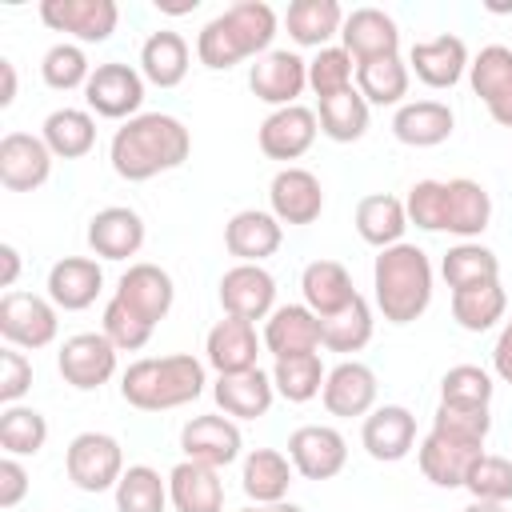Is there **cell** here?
<instances>
[{
	"mask_svg": "<svg viewBox=\"0 0 512 512\" xmlns=\"http://www.w3.org/2000/svg\"><path fill=\"white\" fill-rule=\"evenodd\" d=\"M404 228H408L404 200H396L388 192H372V196H364L356 204V232H360L364 244H372V248L384 252V248H392V244L404 240Z\"/></svg>",
	"mask_w": 512,
	"mask_h": 512,
	"instance_id": "8d00e7d4",
	"label": "cell"
},
{
	"mask_svg": "<svg viewBox=\"0 0 512 512\" xmlns=\"http://www.w3.org/2000/svg\"><path fill=\"white\" fill-rule=\"evenodd\" d=\"M292 460L276 448H252L244 456V468H240V484H244V496L256 500V504H280L288 496V484H292Z\"/></svg>",
	"mask_w": 512,
	"mask_h": 512,
	"instance_id": "d590c367",
	"label": "cell"
},
{
	"mask_svg": "<svg viewBox=\"0 0 512 512\" xmlns=\"http://www.w3.org/2000/svg\"><path fill=\"white\" fill-rule=\"evenodd\" d=\"M52 152L32 132H8L0 140V184L8 192H36L52 172Z\"/></svg>",
	"mask_w": 512,
	"mask_h": 512,
	"instance_id": "ac0fdd59",
	"label": "cell"
},
{
	"mask_svg": "<svg viewBox=\"0 0 512 512\" xmlns=\"http://www.w3.org/2000/svg\"><path fill=\"white\" fill-rule=\"evenodd\" d=\"M464 512H508V508L504 504H488V500H472Z\"/></svg>",
	"mask_w": 512,
	"mask_h": 512,
	"instance_id": "6125c7cd",
	"label": "cell"
},
{
	"mask_svg": "<svg viewBox=\"0 0 512 512\" xmlns=\"http://www.w3.org/2000/svg\"><path fill=\"white\" fill-rule=\"evenodd\" d=\"M344 8L336 0H292L284 12V28L300 48H328L332 36H340L344 28Z\"/></svg>",
	"mask_w": 512,
	"mask_h": 512,
	"instance_id": "836d02e7",
	"label": "cell"
},
{
	"mask_svg": "<svg viewBox=\"0 0 512 512\" xmlns=\"http://www.w3.org/2000/svg\"><path fill=\"white\" fill-rule=\"evenodd\" d=\"M376 392H380V384H376V372H372L368 364H360V360H340L336 368H328L320 400H324L328 416L352 420V416H368V412H372Z\"/></svg>",
	"mask_w": 512,
	"mask_h": 512,
	"instance_id": "ffe728a7",
	"label": "cell"
},
{
	"mask_svg": "<svg viewBox=\"0 0 512 512\" xmlns=\"http://www.w3.org/2000/svg\"><path fill=\"white\" fill-rule=\"evenodd\" d=\"M40 20L80 44H104L120 24V8L116 0H40Z\"/></svg>",
	"mask_w": 512,
	"mask_h": 512,
	"instance_id": "9c48e42d",
	"label": "cell"
},
{
	"mask_svg": "<svg viewBox=\"0 0 512 512\" xmlns=\"http://www.w3.org/2000/svg\"><path fill=\"white\" fill-rule=\"evenodd\" d=\"M464 488L472 492V500H488V504H508L512 500V460L504 456H480L464 480Z\"/></svg>",
	"mask_w": 512,
	"mask_h": 512,
	"instance_id": "f907efd6",
	"label": "cell"
},
{
	"mask_svg": "<svg viewBox=\"0 0 512 512\" xmlns=\"http://www.w3.org/2000/svg\"><path fill=\"white\" fill-rule=\"evenodd\" d=\"M376 308L388 324H412L432 304V260L416 244H392L372 264Z\"/></svg>",
	"mask_w": 512,
	"mask_h": 512,
	"instance_id": "3957f363",
	"label": "cell"
},
{
	"mask_svg": "<svg viewBox=\"0 0 512 512\" xmlns=\"http://www.w3.org/2000/svg\"><path fill=\"white\" fill-rule=\"evenodd\" d=\"M280 16L272 12V4L264 0H236L224 12H216L200 36H196V56L204 68L212 72H228L240 60H260L264 52H272Z\"/></svg>",
	"mask_w": 512,
	"mask_h": 512,
	"instance_id": "7a4b0ae2",
	"label": "cell"
},
{
	"mask_svg": "<svg viewBox=\"0 0 512 512\" xmlns=\"http://www.w3.org/2000/svg\"><path fill=\"white\" fill-rule=\"evenodd\" d=\"M212 396H216L224 416H232V420H260L272 408V400H276V384H272V372L248 368V372L216 376Z\"/></svg>",
	"mask_w": 512,
	"mask_h": 512,
	"instance_id": "f1b7e54d",
	"label": "cell"
},
{
	"mask_svg": "<svg viewBox=\"0 0 512 512\" xmlns=\"http://www.w3.org/2000/svg\"><path fill=\"white\" fill-rule=\"evenodd\" d=\"M188 64H192V52H188V40L172 28H160L144 40L140 48V76L156 88H176L184 76H188Z\"/></svg>",
	"mask_w": 512,
	"mask_h": 512,
	"instance_id": "e575fe53",
	"label": "cell"
},
{
	"mask_svg": "<svg viewBox=\"0 0 512 512\" xmlns=\"http://www.w3.org/2000/svg\"><path fill=\"white\" fill-rule=\"evenodd\" d=\"M300 292H304V304L324 320V316H336L340 308H348L360 292L352 288V276L344 264L336 260H312L304 272H300Z\"/></svg>",
	"mask_w": 512,
	"mask_h": 512,
	"instance_id": "d6a6232c",
	"label": "cell"
},
{
	"mask_svg": "<svg viewBox=\"0 0 512 512\" xmlns=\"http://www.w3.org/2000/svg\"><path fill=\"white\" fill-rule=\"evenodd\" d=\"M84 100L104 120H132L140 116V104H144V76L120 60L96 64L84 84Z\"/></svg>",
	"mask_w": 512,
	"mask_h": 512,
	"instance_id": "52a82bcc",
	"label": "cell"
},
{
	"mask_svg": "<svg viewBox=\"0 0 512 512\" xmlns=\"http://www.w3.org/2000/svg\"><path fill=\"white\" fill-rule=\"evenodd\" d=\"M40 76H44V84L48 88H56V92H72V88H84L88 84V76H92V64H88V56H84V48L80 44H52L48 52H44V60H40Z\"/></svg>",
	"mask_w": 512,
	"mask_h": 512,
	"instance_id": "c3c4849f",
	"label": "cell"
},
{
	"mask_svg": "<svg viewBox=\"0 0 512 512\" xmlns=\"http://www.w3.org/2000/svg\"><path fill=\"white\" fill-rule=\"evenodd\" d=\"M248 88H252L256 100H264L272 108H288L308 88V60L296 56V52H288V48H272V52H264L252 64Z\"/></svg>",
	"mask_w": 512,
	"mask_h": 512,
	"instance_id": "8fae6325",
	"label": "cell"
},
{
	"mask_svg": "<svg viewBox=\"0 0 512 512\" xmlns=\"http://www.w3.org/2000/svg\"><path fill=\"white\" fill-rule=\"evenodd\" d=\"M468 84L484 100L488 116L504 128H512V48L488 44L468 64Z\"/></svg>",
	"mask_w": 512,
	"mask_h": 512,
	"instance_id": "7c38bea8",
	"label": "cell"
},
{
	"mask_svg": "<svg viewBox=\"0 0 512 512\" xmlns=\"http://www.w3.org/2000/svg\"><path fill=\"white\" fill-rule=\"evenodd\" d=\"M208 376L204 364L188 352L176 356H144L136 364L124 368L120 376V396L124 404L140 408V412H168V408H184L204 392Z\"/></svg>",
	"mask_w": 512,
	"mask_h": 512,
	"instance_id": "277c9868",
	"label": "cell"
},
{
	"mask_svg": "<svg viewBox=\"0 0 512 512\" xmlns=\"http://www.w3.org/2000/svg\"><path fill=\"white\" fill-rule=\"evenodd\" d=\"M48 444V420L36 408L8 404L0 412V448L4 456H36Z\"/></svg>",
	"mask_w": 512,
	"mask_h": 512,
	"instance_id": "bcb514c9",
	"label": "cell"
},
{
	"mask_svg": "<svg viewBox=\"0 0 512 512\" xmlns=\"http://www.w3.org/2000/svg\"><path fill=\"white\" fill-rule=\"evenodd\" d=\"M324 364L316 352L308 356H288V360H276L272 364V384H276V396H284L288 404H308L312 396L324 392Z\"/></svg>",
	"mask_w": 512,
	"mask_h": 512,
	"instance_id": "f6af8a7d",
	"label": "cell"
},
{
	"mask_svg": "<svg viewBox=\"0 0 512 512\" xmlns=\"http://www.w3.org/2000/svg\"><path fill=\"white\" fill-rule=\"evenodd\" d=\"M316 132H320V120L312 108H304V104L276 108L260 124V152L268 160H300L316 144Z\"/></svg>",
	"mask_w": 512,
	"mask_h": 512,
	"instance_id": "44dd1931",
	"label": "cell"
},
{
	"mask_svg": "<svg viewBox=\"0 0 512 512\" xmlns=\"http://www.w3.org/2000/svg\"><path fill=\"white\" fill-rule=\"evenodd\" d=\"M492 368H496V376H500L504 384H512V320H508V324L500 328V336H496Z\"/></svg>",
	"mask_w": 512,
	"mask_h": 512,
	"instance_id": "6f0895ef",
	"label": "cell"
},
{
	"mask_svg": "<svg viewBox=\"0 0 512 512\" xmlns=\"http://www.w3.org/2000/svg\"><path fill=\"white\" fill-rule=\"evenodd\" d=\"M0 108H8L16 100V64L12 60H0Z\"/></svg>",
	"mask_w": 512,
	"mask_h": 512,
	"instance_id": "91938a15",
	"label": "cell"
},
{
	"mask_svg": "<svg viewBox=\"0 0 512 512\" xmlns=\"http://www.w3.org/2000/svg\"><path fill=\"white\" fill-rule=\"evenodd\" d=\"M240 512H304V508H296V504H256V508H240Z\"/></svg>",
	"mask_w": 512,
	"mask_h": 512,
	"instance_id": "94428289",
	"label": "cell"
},
{
	"mask_svg": "<svg viewBox=\"0 0 512 512\" xmlns=\"http://www.w3.org/2000/svg\"><path fill=\"white\" fill-rule=\"evenodd\" d=\"M116 344L104 332H76L60 344L56 368L64 376V384L80 388V392H96L100 384H108L116 376Z\"/></svg>",
	"mask_w": 512,
	"mask_h": 512,
	"instance_id": "ba28073f",
	"label": "cell"
},
{
	"mask_svg": "<svg viewBox=\"0 0 512 512\" xmlns=\"http://www.w3.org/2000/svg\"><path fill=\"white\" fill-rule=\"evenodd\" d=\"M28 472L20 464V456H4L0 460V508H16L28 496Z\"/></svg>",
	"mask_w": 512,
	"mask_h": 512,
	"instance_id": "9f6ffc18",
	"label": "cell"
},
{
	"mask_svg": "<svg viewBox=\"0 0 512 512\" xmlns=\"http://www.w3.org/2000/svg\"><path fill=\"white\" fill-rule=\"evenodd\" d=\"M60 332L56 320V304L36 296V292H4L0 296V336L8 340V348H48Z\"/></svg>",
	"mask_w": 512,
	"mask_h": 512,
	"instance_id": "8992f818",
	"label": "cell"
},
{
	"mask_svg": "<svg viewBox=\"0 0 512 512\" xmlns=\"http://www.w3.org/2000/svg\"><path fill=\"white\" fill-rule=\"evenodd\" d=\"M140 244H144V220L136 208L112 204L88 220V248L100 260H128L140 252Z\"/></svg>",
	"mask_w": 512,
	"mask_h": 512,
	"instance_id": "484cf974",
	"label": "cell"
},
{
	"mask_svg": "<svg viewBox=\"0 0 512 512\" xmlns=\"http://www.w3.org/2000/svg\"><path fill=\"white\" fill-rule=\"evenodd\" d=\"M368 108L372 104L356 88H348L340 96H328V100H320V112H316L320 132L328 140H336V144H352V140H360L368 132Z\"/></svg>",
	"mask_w": 512,
	"mask_h": 512,
	"instance_id": "b9f144b4",
	"label": "cell"
},
{
	"mask_svg": "<svg viewBox=\"0 0 512 512\" xmlns=\"http://www.w3.org/2000/svg\"><path fill=\"white\" fill-rule=\"evenodd\" d=\"M456 116L440 100H404L392 116V136L408 148H436L452 136Z\"/></svg>",
	"mask_w": 512,
	"mask_h": 512,
	"instance_id": "f546056e",
	"label": "cell"
},
{
	"mask_svg": "<svg viewBox=\"0 0 512 512\" xmlns=\"http://www.w3.org/2000/svg\"><path fill=\"white\" fill-rule=\"evenodd\" d=\"M432 432H444V436H456V440H476V444H484V440H488V432H492V416H488V408L436 404Z\"/></svg>",
	"mask_w": 512,
	"mask_h": 512,
	"instance_id": "f5cc1de1",
	"label": "cell"
},
{
	"mask_svg": "<svg viewBox=\"0 0 512 512\" xmlns=\"http://www.w3.org/2000/svg\"><path fill=\"white\" fill-rule=\"evenodd\" d=\"M372 304L364 296H356L348 308H340L336 316L320 320V344L328 352H360L372 340Z\"/></svg>",
	"mask_w": 512,
	"mask_h": 512,
	"instance_id": "7bdbcfd3",
	"label": "cell"
},
{
	"mask_svg": "<svg viewBox=\"0 0 512 512\" xmlns=\"http://www.w3.org/2000/svg\"><path fill=\"white\" fill-rule=\"evenodd\" d=\"M100 332L120 348V352H136V348H144L148 340H152V324L148 320H140L124 300H108L104 304V316H100Z\"/></svg>",
	"mask_w": 512,
	"mask_h": 512,
	"instance_id": "816d5d0a",
	"label": "cell"
},
{
	"mask_svg": "<svg viewBox=\"0 0 512 512\" xmlns=\"http://www.w3.org/2000/svg\"><path fill=\"white\" fill-rule=\"evenodd\" d=\"M40 140L48 144L52 156L60 160H80L96 148V120L92 112L84 108H56L44 116V128H40Z\"/></svg>",
	"mask_w": 512,
	"mask_h": 512,
	"instance_id": "74e56055",
	"label": "cell"
},
{
	"mask_svg": "<svg viewBox=\"0 0 512 512\" xmlns=\"http://www.w3.org/2000/svg\"><path fill=\"white\" fill-rule=\"evenodd\" d=\"M188 152H192V132L184 128V120L168 112H140L116 128L108 160L120 180L140 184V180L180 168Z\"/></svg>",
	"mask_w": 512,
	"mask_h": 512,
	"instance_id": "6da1fadb",
	"label": "cell"
},
{
	"mask_svg": "<svg viewBox=\"0 0 512 512\" xmlns=\"http://www.w3.org/2000/svg\"><path fill=\"white\" fill-rule=\"evenodd\" d=\"M168 500L176 512H224V480L220 468L180 460L168 472Z\"/></svg>",
	"mask_w": 512,
	"mask_h": 512,
	"instance_id": "1f68e13d",
	"label": "cell"
},
{
	"mask_svg": "<svg viewBox=\"0 0 512 512\" xmlns=\"http://www.w3.org/2000/svg\"><path fill=\"white\" fill-rule=\"evenodd\" d=\"M180 448H184V460H196L208 468H228L232 460H240L244 436L232 416H192L180 428Z\"/></svg>",
	"mask_w": 512,
	"mask_h": 512,
	"instance_id": "9a60e30c",
	"label": "cell"
},
{
	"mask_svg": "<svg viewBox=\"0 0 512 512\" xmlns=\"http://www.w3.org/2000/svg\"><path fill=\"white\" fill-rule=\"evenodd\" d=\"M352 80H356V60H352L340 44H328V48H320V52L308 60V88H312L320 100L356 88Z\"/></svg>",
	"mask_w": 512,
	"mask_h": 512,
	"instance_id": "7dc6e473",
	"label": "cell"
},
{
	"mask_svg": "<svg viewBox=\"0 0 512 512\" xmlns=\"http://www.w3.org/2000/svg\"><path fill=\"white\" fill-rule=\"evenodd\" d=\"M208 364L216 368V376H232V372H248L256 368L260 356V340H256V324L240 320V316H224L212 324L208 340H204Z\"/></svg>",
	"mask_w": 512,
	"mask_h": 512,
	"instance_id": "83f0119b",
	"label": "cell"
},
{
	"mask_svg": "<svg viewBox=\"0 0 512 512\" xmlns=\"http://www.w3.org/2000/svg\"><path fill=\"white\" fill-rule=\"evenodd\" d=\"M116 300H124L140 320H148L156 328L172 312L176 284L160 264H132L116 284Z\"/></svg>",
	"mask_w": 512,
	"mask_h": 512,
	"instance_id": "7402d4cb",
	"label": "cell"
},
{
	"mask_svg": "<svg viewBox=\"0 0 512 512\" xmlns=\"http://www.w3.org/2000/svg\"><path fill=\"white\" fill-rule=\"evenodd\" d=\"M340 48L356 64L400 56V28L384 8H352L344 16V28H340Z\"/></svg>",
	"mask_w": 512,
	"mask_h": 512,
	"instance_id": "4fadbf2b",
	"label": "cell"
},
{
	"mask_svg": "<svg viewBox=\"0 0 512 512\" xmlns=\"http://www.w3.org/2000/svg\"><path fill=\"white\" fill-rule=\"evenodd\" d=\"M492 376L476 364H456L440 380V404H468V408H488L492 404Z\"/></svg>",
	"mask_w": 512,
	"mask_h": 512,
	"instance_id": "681fc988",
	"label": "cell"
},
{
	"mask_svg": "<svg viewBox=\"0 0 512 512\" xmlns=\"http://www.w3.org/2000/svg\"><path fill=\"white\" fill-rule=\"evenodd\" d=\"M220 304L228 316L240 320H264L276 312V280L260 264H236L220 276Z\"/></svg>",
	"mask_w": 512,
	"mask_h": 512,
	"instance_id": "5bb4252c",
	"label": "cell"
},
{
	"mask_svg": "<svg viewBox=\"0 0 512 512\" xmlns=\"http://www.w3.org/2000/svg\"><path fill=\"white\" fill-rule=\"evenodd\" d=\"M492 220V196L484 184L456 176L444 180V232L460 236V240H476Z\"/></svg>",
	"mask_w": 512,
	"mask_h": 512,
	"instance_id": "4dcf8cb0",
	"label": "cell"
},
{
	"mask_svg": "<svg viewBox=\"0 0 512 512\" xmlns=\"http://www.w3.org/2000/svg\"><path fill=\"white\" fill-rule=\"evenodd\" d=\"M468 48L456 32H444V36H432V40H420L412 44L408 52V72H416L420 84L428 88H452L460 84V76L468 72Z\"/></svg>",
	"mask_w": 512,
	"mask_h": 512,
	"instance_id": "603a6c76",
	"label": "cell"
},
{
	"mask_svg": "<svg viewBox=\"0 0 512 512\" xmlns=\"http://www.w3.org/2000/svg\"><path fill=\"white\" fill-rule=\"evenodd\" d=\"M408 84H412V72L400 56H384V60H368V64H356V92L368 100V104H404L408 96Z\"/></svg>",
	"mask_w": 512,
	"mask_h": 512,
	"instance_id": "60d3db41",
	"label": "cell"
},
{
	"mask_svg": "<svg viewBox=\"0 0 512 512\" xmlns=\"http://www.w3.org/2000/svg\"><path fill=\"white\" fill-rule=\"evenodd\" d=\"M504 312H508V292L500 288V280L452 292V320L464 332H488V328H496L504 320Z\"/></svg>",
	"mask_w": 512,
	"mask_h": 512,
	"instance_id": "f35d334b",
	"label": "cell"
},
{
	"mask_svg": "<svg viewBox=\"0 0 512 512\" xmlns=\"http://www.w3.org/2000/svg\"><path fill=\"white\" fill-rule=\"evenodd\" d=\"M484 456V444L476 440H456V436H444V432H428L416 448V460H420V472L424 480H432L436 488H464L472 464Z\"/></svg>",
	"mask_w": 512,
	"mask_h": 512,
	"instance_id": "2e32d148",
	"label": "cell"
},
{
	"mask_svg": "<svg viewBox=\"0 0 512 512\" xmlns=\"http://www.w3.org/2000/svg\"><path fill=\"white\" fill-rule=\"evenodd\" d=\"M64 472L80 492H108L124 476V448L108 432H80L64 452Z\"/></svg>",
	"mask_w": 512,
	"mask_h": 512,
	"instance_id": "5b68a950",
	"label": "cell"
},
{
	"mask_svg": "<svg viewBox=\"0 0 512 512\" xmlns=\"http://www.w3.org/2000/svg\"><path fill=\"white\" fill-rule=\"evenodd\" d=\"M0 288H8L12 292V284H16V276H20V252L12 248V244H0Z\"/></svg>",
	"mask_w": 512,
	"mask_h": 512,
	"instance_id": "680465c9",
	"label": "cell"
},
{
	"mask_svg": "<svg viewBox=\"0 0 512 512\" xmlns=\"http://www.w3.org/2000/svg\"><path fill=\"white\" fill-rule=\"evenodd\" d=\"M104 288V268L92 256H64L48 268V300L64 312H84Z\"/></svg>",
	"mask_w": 512,
	"mask_h": 512,
	"instance_id": "d4e9b609",
	"label": "cell"
},
{
	"mask_svg": "<svg viewBox=\"0 0 512 512\" xmlns=\"http://www.w3.org/2000/svg\"><path fill=\"white\" fill-rule=\"evenodd\" d=\"M408 224L424 232H444V180H416L408 188Z\"/></svg>",
	"mask_w": 512,
	"mask_h": 512,
	"instance_id": "db71d44e",
	"label": "cell"
},
{
	"mask_svg": "<svg viewBox=\"0 0 512 512\" xmlns=\"http://www.w3.org/2000/svg\"><path fill=\"white\" fill-rule=\"evenodd\" d=\"M268 204L280 224H312L324 212V188L320 176L308 168H280L268 184Z\"/></svg>",
	"mask_w": 512,
	"mask_h": 512,
	"instance_id": "e0dca14e",
	"label": "cell"
},
{
	"mask_svg": "<svg viewBox=\"0 0 512 512\" xmlns=\"http://www.w3.org/2000/svg\"><path fill=\"white\" fill-rule=\"evenodd\" d=\"M264 348L276 360L320 352V316L308 304H280L264 320Z\"/></svg>",
	"mask_w": 512,
	"mask_h": 512,
	"instance_id": "cb8c5ba5",
	"label": "cell"
},
{
	"mask_svg": "<svg viewBox=\"0 0 512 512\" xmlns=\"http://www.w3.org/2000/svg\"><path fill=\"white\" fill-rule=\"evenodd\" d=\"M288 460L304 480H332L348 464V440L332 424H300L288 436Z\"/></svg>",
	"mask_w": 512,
	"mask_h": 512,
	"instance_id": "30bf717a",
	"label": "cell"
},
{
	"mask_svg": "<svg viewBox=\"0 0 512 512\" xmlns=\"http://www.w3.org/2000/svg\"><path fill=\"white\" fill-rule=\"evenodd\" d=\"M280 240H284V224L260 208H244L224 224V248L240 264H260V260L276 256Z\"/></svg>",
	"mask_w": 512,
	"mask_h": 512,
	"instance_id": "4316f807",
	"label": "cell"
},
{
	"mask_svg": "<svg viewBox=\"0 0 512 512\" xmlns=\"http://www.w3.org/2000/svg\"><path fill=\"white\" fill-rule=\"evenodd\" d=\"M440 276L452 292L460 288H472V284H488V280H500V260L492 248L476 244V240H460L444 252L440 260Z\"/></svg>",
	"mask_w": 512,
	"mask_h": 512,
	"instance_id": "ab89813d",
	"label": "cell"
},
{
	"mask_svg": "<svg viewBox=\"0 0 512 512\" xmlns=\"http://www.w3.org/2000/svg\"><path fill=\"white\" fill-rule=\"evenodd\" d=\"M360 444L372 460L380 464H396L412 452L416 444V416L404 408V404H380L364 416V428H360Z\"/></svg>",
	"mask_w": 512,
	"mask_h": 512,
	"instance_id": "d6986e66",
	"label": "cell"
},
{
	"mask_svg": "<svg viewBox=\"0 0 512 512\" xmlns=\"http://www.w3.org/2000/svg\"><path fill=\"white\" fill-rule=\"evenodd\" d=\"M116 492V512H164L168 500V480H160L156 468L148 464H128Z\"/></svg>",
	"mask_w": 512,
	"mask_h": 512,
	"instance_id": "ee69618b",
	"label": "cell"
},
{
	"mask_svg": "<svg viewBox=\"0 0 512 512\" xmlns=\"http://www.w3.org/2000/svg\"><path fill=\"white\" fill-rule=\"evenodd\" d=\"M32 388V360L16 348L0 352V404H20V396Z\"/></svg>",
	"mask_w": 512,
	"mask_h": 512,
	"instance_id": "11a10c76",
	"label": "cell"
}]
</instances>
